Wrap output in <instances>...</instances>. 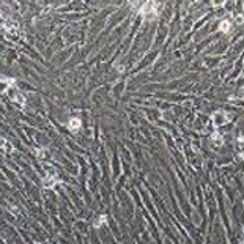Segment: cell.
<instances>
[{
    "label": "cell",
    "instance_id": "cell-4",
    "mask_svg": "<svg viewBox=\"0 0 244 244\" xmlns=\"http://www.w3.org/2000/svg\"><path fill=\"white\" fill-rule=\"evenodd\" d=\"M106 222H107V217H106V216H99V217H98V219L93 222V227H95V228H99L102 224H106Z\"/></svg>",
    "mask_w": 244,
    "mask_h": 244
},
{
    "label": "cell",
    "instance_id": "cell-5",
    "mask_svg": "<svg viewBox=\"0 0 244 244\" xmlns=\"http://www.w3.org/2000/svg\"><path fill=\"white\" fill-rule=\"evenodd\" d=\"M35 155H36L39 159H44V158H47V150L46 148H36L35 150Z\"/></svg>",
    "mask_w": 244,
    "mask_h": 244
},
{
    "label": "cell",
    "instance_id": "cell-2",
    "mask_svg": "<svg viewBox=\"0 0 244 244\" xmlns=\"http://www.w3.org/2000/svg\"><path fill=\"white\" fill-rule=\"evenodd\" d=\"M57 183H58V180L55 178V175H47V177L43 180V186H44V187H47V189H51V187H54Z\"/></svg>",
    "mask_w": 244,
    "mask_h": 244
},
{
    "label": "cell",
    "instance_id": "cell-1",
    "mask_svg": "<svg viewBox=\"0 0 244 244\" xmlns=\"http://www.w3.org/2000/svg\"><path fill=\"white\" fill-rule=\"evenodd\" d=\"M214 124L216 126H222V124H225L228 123V118H227V114L225 112H217V114H214Z\"/></svg>",
    "mask_w": 244,
    "mask_h": 244
},
{
    "label": "cell",
    "instance_id": "cell-3",
    "mask_svg": "<svg viewBox=\"0 0 244 244\" xmlns=\"http://www.w3.org/2000/svg\"><path fill=\"white\" fill-rule=\"evenodd\" d=\"M80 126H82V123H80L79 118H71V120L68 121V129H69V131H73V132L79 131Z\"/></svg>",
    "mask_w": 244,
    "mask_h": 244
},
{
    "label": "cell",
    "instance_id": "cell-6",
    "mask_svg": "<svg viewBox=\"0 0 244 244\" xmlns=\"http://www.w3.org/2000/svg\"><path fill=\"white\" fill-rule=\"evenodd\" d=\"M230 29V22L228 20H224V22H221V25H219V30H222V32H227Z\"/></svg>",
    "mask_w": 244,
    "mask_h": 244
}]
</instances>
